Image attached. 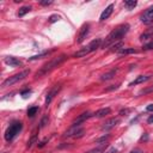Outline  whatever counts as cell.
Instances as JSON below:
<instances>
[{"label":"cell","mask_w":153,"mask_h":153,"mask_svg":"<svg viewBox=\"0 0 153 153\" xmlns=\"http://www.w3.org/2000/svg\"><path fill=\"white\" fill-rule=\"evenodd\" d=\"M146 111H153V104H149V105H147V108H146Z\"/></svg>","instance_id":"obj_34"},{"label":"cell","mask_w":153,"mask_h":153,"mask_svg":"<svg viewBox=\"0 0 153 153\" xmlns=\"http://www.w3.org/2000/svg\"><path fill=\"white\" fill-rule=\"evenodd\" d=\"M100 44H102V39H100V38H96V39H93V41H91V42L88 43L87 48H88L90 51L92 53V51H94L96 49L100 48Z\"/></svg>","instance_id":"obj_13"},{"label":"cell","mask_w":153,"mask_h":153,"mask_svg":"<svg viewBox=\"0 0 153 153\" xmlns=\"http://www.w3.org/2000/svg\"><path fill=\"white\" fill-rule=\"evenodd\" d=\"M136 5H137V2H136L135 0H127V1H124V6H126L128 10L134 8Z\"/></svg>","instance_id":"obj_22"},{"label":"cell","mask_w":153,"mask_h":153,"mask_svg":"<svg viewBox=\"0 0 153 153\" xmlns=\"http://www.w3.org/2000/svg\"><path fill=\"white\" fill-rule=\"evenodd\" d=\"M29 74H30V69H25V71H23V72H20V73H17V74H14V75L7 78L6 80H4V82H2V87L12 86L13 84H16V82H18V81L25 79Z\"/></svg>","instance_id":"obj_4"},{"label":"cell","mask_w":153,"mask_h":153,"mask_svg":"<svg viewBox=\"0 0 153 153\" xmlns=\"http://www.w3.org/2000/svg\"><path fill=\"white\" fill-rule=\"evenodd\" d=\"M37 131H38V129L33 130V133H32V135H31V137H30V140H29V142H27V147H29V148H30L33 143H36V141H37Z\"/></svg>","instance_id":"obj_19"},{"label":"cell","mask_w":153,"mask_h":153,"mask_svg":"<svg viewBox=\"0 0 153 153\" xmlns=\"http://www.w3.org/2000/svg\"><path fill=\"white\" fill-rule=\"evenodd\" d=\"M111 112V109L110 108H103V109H99V110H97L94 114H93V116L94 117H104L105 115H109Z\"/></svg>","instance_id":"obj_17"},{"label":"cell","mask_w":153,"mask_h":153,"mask_svg":"<svg viewBox=\"0 0 153 153\" xmlns=\"http://www.w3.org/2000/svg\"><path fill=\"white\" fill-rule=\"evenodd\" d=\"M84 135V129L81 127V124H76V126H72L65 134H63V137H81Z\"/></svg>","instance_id":"obj_5"},{"label":"cell","mask_w":153,"mask_h":153,"mask_svg":"<svg viewBox=\"0 0 153 153\" xmlns=\"http://www.w3.org/2000/svg\"><path fill=\"white\" fill-rule=\"evenodd\" d=\"M22 128H23V123L22 122H18V121H16V122H13V123H11L10 124V127L6 129V131H5V140L6 141H12L13 139H14V136L17 135V134H19V131L22 130Z\"/></svg>","instance_id":"obj_3"},{"label":"cell","mask_w":153,"mask_h":153,"mask_svg":"<svg viewBox=\"0 0 153 153\" xmlns=\"http://www.w3.org/2000/svg\"><path fill=\"white\" fill-rule=\"evenodd\" d=\"M117 72H118V68H114V69L109 71L108 73H104V74L100 76V80H103V81L110 80V79H112V78L116 75V73H117Z\"/></svg>","instance_id":"obj_14"},{"label":"cell","mask_w":153,"mask_h":153,"mask_svg":"<svg viewBox=\"0 0 153 153\" xmlns=\"http://www.w3.org/2000/svg\"><path fill=\"white\" fill-rule=\"evenodd\" d=\"M48 122H49V117L45 115V116H43V118L41 120V122H39V129H42V128H44L47 124H48Z\"/></svg>","instance_id":"obj_26"},{"label":"cell","mask_w":153,"mask_h":153,"mask_svg":"<svg viewBox=\"0 0 153 153\" xmlns=\"http://www.w3.org/2000/svg\"><path fill=\"white\" fill-rule=\"evenodd\" d=\"M112 11H114V5L112 4H110L103 12H102V14H100V18H99V20L100 22H103V20H105V19H108L110 16H111V13H112Z\"/></svg>","instance_id":"obj_12"},{"label":"cell","mask_w":153,"mask_h":153,"mask_svg":"<svg viewBox=\"0 0 153 153\" xmlns=\"http://www.w3.org/2000/svg\"><path fill=\"white\" fill-rule=\"evenodd\" d=\"M149 78H151L149 75H139L134 81H131V82L129 84V86H134V85H137V84H142V82L149 80Z\"/></svg>","instance_id":"obj_16"},{"label":"cell","mask_w":153,"mask_h":153,"mask_svg":"<svg viewBox=\"0 0 153 153\" xmlns=\"http://www.w3.org/2000/svg\"><path fill=\"white\" fill-rule=\"evenodd\" d=\"M88 30H90V24H84L79 31V35H78V39L76 42L78 43H82L86 38V36L88 35Z\"/></svg>","instance_id":"obj_9"},{"label":"cell","mask_w":153,"mask_h":153,"mask_svg":"<svg viewBox=\"0 0 153 153\" xmlns=\"http://www.w3.org/2000/svg\"><path fill=\"white\" fill-rule=\"evenodd\" d=\"M118 86H120L118 84H117V85H111V86H110V87H108V88H106L105 91H106V92H109V91H112V90H116V88H118Z\"/></svg>","instance_id":"obj_31"},{"label":"cell","mask_w":153,"mask_h":153,"mask_svg":"<svg viewBox=\"0 0 153 153\" xmlns=\"http://www.w3.org/2000/svg\"><path fill=\"white\" fill-rule=\"evenodd\" d=\"M47 141H48V139H44L43 141H41V142H39V145H38V147H43V146L45 145V142H47Z\"/></svg>","instance_id":"obj_35"},{"label":"cell","mask_w":153,"mask_h":153,"mask_svg":"<svg viewBox=\"0 0 153 153\" xmlns=\"http://www.w3.org/2000/svg\"><path fill=\"white\" fill-rule=\"evenodd\" d=\"M142 49H145V50H149V49H153V37H152V39H151L149 42H147V43H145V44H143Z\"/></svg>","instance_id":"obj_28"},{"label":"cell","mask_w":153,"mask_h":153,"mask_svg":"<svg viewBox=\"0 0 153 153\" xmlns=\"http://www.w3.org/2000/svg\"><path fill=\"white\" fill-rule=\"evenodd\" d=\"M30 10H31L30 6H23V7H20L19 11H18V17H23V16H25L27 12H30Z\"/></svg>","instance_id":"obj_20"},{"label":"cell","mask_w":153,"mask_h":153,"mask_svg":"<svg viewBox=\"0 0 153 153\" xmlns=\"http://www.w3.org/2000/svg\"><path fill=\"white\" fill-rule=\"evenodd\" d=\"M39 4H41L42 6H48V5L53 4V1H51V0H48V1H39Z\"/></svg>","instance_id":"obj_32"},{"label":"cell","mask_w":153,"mask_h":153,"mask_svg":"<svg viewBox=\"0 0 153 153\" xmlns=\"http://www.w3.org/2000/svg\"><path fill=\"white\" fill-rule=\"evenodd\" d=\"M105 147H106V143L100 145V146H98V147H96V148H93V149H91V151H88L86 153H102L105 149Z\"/></svg>","instance_id":"obj_21"},{"label":"cell","mask_w":153,"mask_h":153,"mask_svg":"<svg viewBox=\"0 0 153 153\" xmlns=\"http://www.w3.org/2000/svg\"><path fill=\"white\" fill-rule=\"evenodd\" d=\"M30 93H31V90H25L22 92V96H23V98H26V97H29Z\"/></svg>","instance_id":"obj_30"},{"label":"cell","mask_w":153,"mask_h":153,"mask_svg":"<svg viewBox=\"0 0 153 153\" xmlns=\"http://www.w3.org/2000/svg\"><path fill=\"white\" fill-rule=\"evenodd\" d=\"M118 122H120L118 118H115V117L109 118V120H106L105 123L102 126V130H103V131H109V130H111L112 128H115V127L118 124Z\"/></svg>","instance_id":"obj_7"},{"label":"cell","mask_w":153,"mask_h":153,"mask_svg":"<svg viewBox=\"0 0 153 153\" xmlns=\"http://www.w3.org/2000/svg\"><path fill=\"white\" fill-rule=\"evenodd\" d=\"M67 59V56L66 55H60V56H57V57H54V59H51L49 62H47V63H44L42 67H41V69L36 73V78H41L42 75H45L47 73H49L50 71H53L55 67H57L59 65H61L65 60Z\"/></svg>","instance_id":"obj_2"},{"label":"cell","mask_w":153,"mask_h":153,"mask_svg":"<svg viewBox=\"0 0 153 153\" xmlns=\"http://www.w3.org/2000/svg\"><path fill=\"white\" fill-rule=\"evenodd\" d=\"M136 50L134 48H122L118 51V55H128V54H135Z\"/></svg>","instance_id":"obj_18"},{"label":"cell","mask_w":153,"mask_h":153,"mask_svg":"<svg viewBox=\"0 0 153 153\" xmlns=\"http://www.w3.org/2000/svg\"><path fill=\"white\" fill-rule=\"evenodd\" d=\"M147 122H148V123H153V115H151V116L147 118Z\"/></svg>","instance_id":"obj_36"},{"label":"cell","mask_w":153,"mask_h":153,"mask_svg":"<svg viewBox=\"0 0 153 153\" xmlns=\"http://www.w3.org/2000/svg\"><path fill=\"white\" fill-rule=\"evenodd\" d=\"M141 140H147V134H146L145 136H142V137H141Z\"/></svg>","instance_id":"obj_38"},{"label":"cell","mask_w":153,"mask_h":153,"mask_svg":"<svg viewBox=\"0 0 153 153\" xmlns=\"http://www.w3.org/2000/svg\"><path fill=\"white\" fill-rule=\"evenodd\" d=\"M61 90V84H59V85H55L48 93H47V97H45V105L48 106L50 103H51V100L54 99V97L59 93V91Z\"/></svg>","instance_id":"obj_6"},{"label":"cell","mask_w":153,"mask_h":153,"mask_svg":"<svg viewBox=\"0 0 153 153\" xmlns=\"http://www.w3.org/2000/svg\"><path fill=\"white\" fill-rule=\"evenodd\" d=\"M152 37H153V29H149V30H147L146 32H143L141 36H140V41L141 42H149L151 39H152Z\"/></svg>","instance_id":"obj_15"},{"label":"cell","mask_w":153,"mask_h":153,"mask_svg":"<svg viewBox=\"0 0 153 153\" xmlns=\"http://www.w3.org/2000/svg\"><path fill=\"white\" fill-rule=\"evenodd\" d=\"M141 22L146 25H149L153 23V10L151 7L143 12V14L141 16Z\"/></svg>","instance_id":"obj_8"},{"label":"cell","mask_w":153,"mask_h":153,"mask_svg":"<svg viewBox=\"0 0 153 153\" xmlns=\"http://www.w3.org/2000/svg\"><path fill=\"white\" fill-rule=\"evenodd\" d=\"M37 112H38V106H31V108H29V110H27V116H29V117H33Z\"/></svg>","instance_id":"obj_23"},{"label":"cell","mask_w":153,"mask_h":153,"mask_svg":"<svg viewBox=\"0 0 153 153\" xmlns=\"http://www.w3.org/2000/svg\"><path fill=\"white\" fill-rule=\"evenodd\" d=\"M51 51H44V53H42V54H38V55H33V56H31V57H29V60L30 61H33V60H37V59H42L43 56H47V55H49Z\"/></svg>","instance_id":"obj_25"},{"label":"cell","mask_w":153,"mask_h":153,"mask_svg":"<svg viewBox=\"0 0 153 153\" xmlns=\"http://www.w3.org/2000/svg\"><path fill=\"white\" fill-rule=\"evenodd\" d=\"M128 31H129V25H128V24H122V25L115 27V29L105 37V39H104V42L102 43L100 48L105 49V48H108L109 45H112L114 43L120 42V41L124 37V35H126Z\"/></svg>","instance_id":"obj_1"},{"label":"cell","mask_w":153,"mask_h":153,"mask_svg":"<svg viewBox=\"0 0 153 153\" xmlns=\"http://www.w3.org/2000/svg\"><path fill=\"white\" fill-rule=\"evenodd\" d=\"M110 137V135L109 134H106V135H104V136H102V137H99V139H97L96 140V143H99V145H104L106 141H108V139Z\"/></svg>","instance_id":"obj_27"},{"label":"cell","mask_w":153,"mask_h":153,"mask_svg":"<svg viewBox=\"0 0 153 153\" xmlns=\"http://www.w3.org/2000/svg\"><path fill=\"white\" fill-rule=\"evenodd\" d=\"M122 47H123V43L120 41V42H117V43L111 45V51H120L122 49Z\"/></svg>","instance_id":"obj_24"},{"label":"cell","mask_w":153,"mask_h":153,"mask_svg":"<svg viewBox=\"0 0 153 153\" xmlns=\"http://www.w3.org/2000/svg\"><path fill=\"white\" fill-rule=\"evenodd\" d=\"M105 153H117V149H116L115 147H110Z\"/></svg>","instance_id":"obj_33"},{"label":"cell","mask_w":153,"mask_h":153,"mask_svg":"<svg viewBox=\"0 0 153 153\" xmlns=\"http://www.w3.org/2000/svg\"><path fill=\"white\" fill-rule=\"evenodd\" d=\"M151 8H152V10H153V6H152V7H151Z\"/></svg>","instance_id":"obj_39"},{"label":"cell","mask_w":153,"mask_h":153,"mask_svg":"<svg viewBox=\"0 0 153 153\" xmlns=\"http://www.w3.org/2000/svg\"><path fill=\"white\" fill-rule=\"evenodd\" d=\"M4 62L8 66H12V67H17V66H20L22 65V61L18 60L17 57H13V56H6L4 59Z\"/></svg>","instance_id":"obj_11"},{"label":"cell","mask_w":153,"mask_h":153,"mask_svg":"<svg viewBox=\"0 0 153 153\" xmlns=\"http://www.w3.org/2000/svg\"><path fill=\"white\" fill-rule=\"evenodd\" d=\"M91 116H93L91 112H88V111H86V112H82V114H80L73 122H72V126H76V124H82L87 118H90Z\"/></svg>","instance_id":"obj_10"},{"label":"cell","mask_w":153,"mask_h":153,"mask_svg":"<svg viewBox=\"0 0 153 153\" xmlns=\"http://www.w3.org/2000/svg\"><path fill=\"white\" fill-rule=\"evenodd\" d=\"M57 19H59V16H57V14H53V16H50L49 22H50V23H55Z\"/></svg>","instance_id":"obj_29"},{"label":"cell","mask_w":153,"mask_h":153,"mask_svg":"<svg viewBox=\"0 0 153 153\" xmlns=\"http://www.w3.org/2000/svg\"><path fill=\"white\" fill-rule=\"evenodd\" d=\"M130 153H142V151L141 149H133V151H130Z\"/></svg>","instance_id":"obj_37"}]
</instances>
